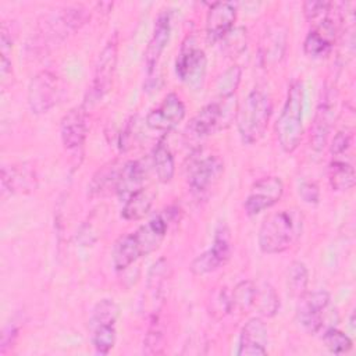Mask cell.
Here are the masks:
<instances>
[{"instance_id":"23","label":"cell","mask_w":356,"mask_h":356,"mask_svg":"<svg viewBox=\"0 0 356 356\" xmlns=\"http://www.w3.org/2000/svg\"><path fill=\"white\" fill-rule=\"evenodd\" d=\"M121 165H122V163L113 161V163H108V164L103 165L102 168H99L93 174V177L88 185V195L90 197H103V196H108L111 193L117 195Z\"/></svg>"},{"instance_id":"9","label":"cell","mask_w":356,"mask_h":356,"mask_svg":"<svg viewBox=\"0 0 356 356\" xmlns=\"http://www.w3.org/2000/svg\"><path fill=\"white\" fill-rule=\"evenodd\" d=\"M63 79L50 70L38 72L28 86V104L32 113L43 114L56 107L64 96Z\"/></svg>"},{"instance_id":"24","label":"cell","mask_w":356,"mask_h":356,"mask_svg":"<svg viewBox=\"0 0 356 356\" xmlns=\"http://www.w3.org/2000/svg\"><path fill=\"white\" fill-rule=\"evenodd\" d=\"M156 199V192L152 188H139L132 192L125 200L121 209V217L127 221L142 220L150 211Z\"/></svg>"},{"instance_id":"19","label":"cell","mask_w":356,"mask_h":356,"mask_svg":"<svg viewBox=\"0 0 356 356\" xmlns=\"http://www.w3.org/2000/svg\"><path fill=\"white\" fill-rule=\"evenodd\" d=\"M330 11L321 18L318 25L314 26L305 38L303 50L305 54L312 58H320L327 56L334 44L337 35V22L332 17H330Z\"/></svg>"},{"instance_id":"26","label":"cell","mask_w":356,"mask_h":356,"mask_svg":"<svg viewBox=\"0 0 356 356\" xmlns=\"http://www.w3.org/2000/svg\"><path fill=\"white\" fill-rule=\"evenodd\" d=\"M152 163L160 182L167 184L174 178L175 160L164 136L159 139L152 152Z\"/></svg>"},{"instance_id":"20","label":"cell","mask_w":356,"mask_h":356,"mask_svg":"<svg viewBox=\"0 0 356 356\" xmlns=\"http://www.w3.org/2000/svg\"><path fill=\"white\" fill-rule=\"evenodd\" d=\"M170 36H171V13L168 10H163L161 13H159L154 21L153 33L145 50V64L149 75L154 72L159 64V60L170 42Z\"/></svg>"},{"instance_id":"5","label":"cell","mask_w":356,"mask_h":356,"mask_svg":"<svg viewBox=\"0 0 356 356\" xmlns=\"http://www.w3.org/2000/svg\"><path fill=\"white\" fill-rule=\"evenodd\" d=\"M238 103L235 95L218 97L203 106L186 127V135L193 139H202L227 128L236 117Z\"/></svg>"},{"instance_id":"12","label":"cell","mask_w":356,"mask_h":356,"mask_svg":"<svg viewBox=\"0 0 356 356\" xmlns=\"http://www.w3.org/2000/svg\"><path fill=\"white\" fill-rule=\"evenodd\" d=\"M331 296L327 291H306L298 298L296 318L309 334H317L324 325V313L330 306Z\"/></svg>"},{"instance_id":"30","label":"cell","mask_w":356,"mask_h":356,"mask_svg":"<svg viewBox=\"0 0 356 356\" xmlns=\"http://www.w3.org/2000/svg\"><path fill=\"white\" fill-rule=\"evenodd\" d=\"M259 313L264 317H273L280 310V298L273 286L264 285L261 289L257 288L254 305Z\"/></svg>"},{"instance_id":"3","label":"cell","mask_w":356,"mask_h":356,"mask_svg":"<svg viewBox=\"0 0 356 356\" xmlns=\"http://www.w3.org/2000/svg\"><path fill=\"white\" fill-rule=\"evenodd\" d=\"M303 106L305 89L300 81H292L288 86L286 97L275 122V134L280 147L285 153L298 149L303 135Z\"/></svg>"},{"instance_id":"38","label":"cell","mask_w":356,"mask_h":356,"mask_svg":"<svg viewBox=\"0 0 356 356\" xmlns=\"http://www.w3.org/2000/svg\"><path fill=\"white\" fill-rule=\"evenodd\" d=\"M17 337H18V328L14 324L4 327L3 334H1V353L6 352L7 346H13Z\"/></svg>"},{"instance_id":"28","label":"cell","mask_w":356,"mask_h":356,"mask_svg":"<svg viewBox=\"0 0 356 356\" xmlns=\"http://www.w3.org/2000/svg\"><path fill=\"white\" fill-rule=\"evenodd\" d=\"M256 291H257V286L252 281H249V280L238 282L235 285L234 291L225 299L227 310L228 312L232 310V309L248 310L249 307H252L254 305Z\"/></svg>"},{"instance_id":"2","label":"cell","mask_w":356,"mask_h":356,"mask_svg":"<svg viewBox=\"0 0 356 356\" xmlns=\"http://www.w3.org/2000/svg\"><path fill=\"white\" fill-rule=\"evenodd\" d=\"M303 213L296 209H282L267 216L257 234V243L263 253L277 254L292 248L302 236Z\"/></svg>"},{"instance_id":"16","label":"cell","mask_w":356,"mask_h":356,"mask_svg":"<svg viewBox=\"0 0 356 356\" xmlns=\"http://www.w3.org/2000/svg\"><path fill=\"white\" fill-rule=\"evenodd\" d=\"M337 117V93L334 89H325L320 103L317 106V111L314 115V122L312 127V147L318 152L325 143L328 134L331 131L332 122Z\"/></svg>"},{"instance_id":"35","label":"cell","mask_w":356,"mask_h":356,"mask_svg":"<svg viewBox=\"0 0 356 356\" xmlns=\"http://www.w3.org/2000/svg\"><path fill=\"white\" fill-rule=\"evenodd\" d=\"M332 7L330 1H305L303 3V14L309 21H314L317 18H323Z\"/></svg>"},{"instance_id":"7","label":"cell","mask_w":356,"mask_h":356,"mask_svg":"<svg viewBox=\"0 0 356 356\" xmlns=\"http://www.w3.org/2000/svg\"><path fill=\"white\" fill-rule=\"evenodd\" d=\"M207 71V57L193 36H186L175 60V74L181 82L193 90L203 88Z\"/></svg>"},{"instance_id":"18","label":"cell","mask_w":356,"mask_h":356,"mask_svg":"<svg viewBox=\"0 0 356 356\" xmlns=\"http://www.w3.org/2000/svg\"><path fill=\"white\" fill-rule=\"evenodd\" d=\"M268 332L260 317L249 318L241 332L238 341V356H263L267 355Z\"/></svg>"},{"instance_id":"1","label":"cell","mask_w":356,"mask_h":356,"mask_svg":"<svg viewBox=\"0 0 356 356\" xmlns=\"http://www.w3.org/2000/svg\"><path fill=\"white\" fill-rule=\"evenodd\" d=\"M177 211V209L168 207L135 231L121 235L111 249V263L114 270L122 271L143 256L154 252L165 238L170 222Z\"/></svg>"},{"instance_id":"6","label":"cell","mask_w":356,"mask_h":356,"mask_svg":"<svg viewBox=\"0 0 356 356\" xmlns=\"http://www.w3.org/2000/svg\"><path fill=\"white\" fill-rule=\"evenodd\" d=\"M120 309L113 299H100L89 317L92 345L99 355H107L117 341V320Z\"/></svg>"},{"instance_id":"21","label":"cell","mask_w":356,"mask_h":356,"mask_svg":"<svg viewBox=\"0 0 356 356\" xmlns=\"http://www.w3.org/2000/svg\"><path fill=\"white\" fill-rule=\"evenodd\" d=\"M57 13L51 14L44 21V28L47 35L51 38L64 39L67 35L78 31L88 19V13L82 7H64L56 10Z\"/></svg>"},{"instance_id":"31","label":"cell","mask_w":356,"mask_h":356,"mask_svg":"<svg viewBox=\"0 0 356 356\" xmlns=\"http://www.w3.org/2000/svg\"><path fill=\"white\" fill-rule=\"evenodd\" d=\"M242 76V70L238 65L227 68L216 81V92L218 97H229L235 95Z\"/></svg>"},{"instance_id":"4","label":"cell","mask_w":356,"mask_h":356,"mask_svg":"<svg viewBox=\"0 0 356 356\" xmlns=\"http://www.w3.org/2000/svg\"><path fill=\"white\" fill-rule=\"evenodd\" d=\"M271 113V99L260 89L250 90L245 100L238 104L235 121L238 134L245 145H253L264 136Z\"/></svg>"},{"instance_id":"13","label":"cell","mask_w":356,"mask_h":356,"mask_svg":"<svg viewBox=\"0 0 356 356\" xmlns=\"http://www.w3.org/2000/svg\"><path fill=\"white\" fill-rule=\"evenodd\" d=\"M284 195V182L281 178L268 175L257 179L243 203L248 216H256L274 206Z\"/></svg>"},{"instance_id":"37","label":"cell","mask_w":356,"mask_h":356,"mask_svg":"<svg viewBox=\"0 0 356 356\" xmlns=\"http://www.w3.org/2000/svg\"><path fill=\"white\" fill-rule=\"evenodd\" d=\"M299 195L309 204H317L320 200V189L313 181H303L299 185Z\"/></svg>"},{"instance_id":"34","label":"cell","mask_w":356,"mask_h":356,"mask_svg":"<svg viewBox=\"0 0 356 356\" xmlns=\"http://www.w3.org/2000/svg\"><path fill=\"white\" fill-rule=\"evenodd\" d=\"M163 348H164V334L159 325L157 317L154 316V320L152 321L143 341V350L149 355H157L163 352Z\"/></svg>"},{"instance_id":"36","label":"cell","mask_w":356,"mask_h":356,"mask_svg":"<svg viewBox=\"0 0 356 356\" xmlns=\"http://www.w3.org/2000/svg\"><path fill=\"white\" fill-rule=\"evenodd\" d=\"M352 145V132L350 131H339L331 143V154L334 157L343 156L345 152Z\"/></svg>"},{"instance_id":"32","label":"cell","mask_w":356,"mask_h":356,"mask_svg":"<svg viewBox=\"0 0 356 356\" xmlns=\"http://www.w3.org/2000/svg\"><path fill=\"white\" fill-rule=\"evenodd\" d=\"M323 343L324 346L334 355H342L352 349V339L335 327H328L323 332Z\"/></svg>"},{"instance_id":"15","label":"cell","mask_w":356,"mask_h":356,"mask_svg":"<svg viewBox=\"0 0 356 356\" xmlns=\"http://www.w3.org/2000/svg\"><path fill=\"white\" fill-rule=\"evenodd\" d=\"M236 4L231 1H216L210 4L206 15V39L210 43L222 40L236 21Z\"/></svg>"},{"instance_id":"25","label":"cell","mask_w":356,"mask_h":356,"mask_svg":"<svg viewBox=\"0 0 356 356\" xmlns=\"http://www.w3.org/2000/svg\"><path fill=\"white\" fill-rule=\"evenodd\" d=\"M146 177V170L139 160H128L122 163L120 171V182L117 195L121 199H127L132 192L142 188Z\"/></svg>"},{"instance_id":"29","label":"cell","mask_w":356,"mask_h":356,"mask_svg":"<svg viewBox=\"0 0 356 356\" xmlns=\"http://www.w3.org/2000/svg\"><path fill=\"white\" fill-rule=\"evenodd\" d=\"M309 284V270L306 264L300 260H293L288 266L286 271V288L291 296L299 298L307 291Z\"/></svg>"},{"instance_id":"17","label":"cell","mask_w":356,"mask_h":356,"mask_svg":"<svg viewBox=\"0 0 356 356\" xmlns=\"http://www.w3.org/2000/svg\"><path fill=\"white\" fill-rule=\"evenodd\" d=\"M88 113L85 106L70 108L60 121V136L64 147L70 152L79 150L88 135Z\"/></svg>"},{"instance_id":"27","label":"cell","mask_w":356,"mask_h":356,"mask_svg":"<svg viewBox=\"0 0 356 356\" xmlns=\"http://www.w3.org/2000/svg\"><path fill=\"white\" fill-rule=\"evenodd\" d=\"M328 182L338 192L352 189L356 182L353 165L339 157H334L328 165Z\"/></svg>"},{"instance_id":"33","label":"cell","mask_w":356,"mask_h":356,"mask_svg":"<svg viewBox=\"0 0 356 356\" xmlns=\"http://www.w3.org/2000/svg\"><path fill=\"white\" fill-rule=\"evenodd\" d=\"M168 270L170 268L167 260L164 257H160L152 264L147 273V289L156 299H159L161 295V288L164 286L165 278L168 277Z\"/></svg>"},{"instance_id":"22","label":"cell","mask_w":356,"mask_h":356,"mask_svg":"<svg viewBox=\"0 0 356 356\" xmlns=\"http://www.w3.org/2000/svg\"><path fill=\"white\" fill-rule=\"evenodd\" d=\"M1 186L10 193H28L38 186L35 168L28 163H17L1 168Z\"/></svg>"},{"instance_id":"8","label":"cell","mask_w":356,"mask_h":356,"mask_svg":"<svg viewBox=\"0 0 356 356\" xmlns=\"http://www.w3.org/2000/svg\"><path fill=\"white\" fill-rule=\"evenodd\" d=\"M222 171L224 163L217 154L195 152L186 167V182L191 192L196 196L206 195L220 181Z\"/></svg>"},{"instance_id":"14","label":"cell","mask_w":356,"mask_h":356,"mask_svg":"<svg viewBox=\"0 0 356 356\" xmlns=\"http://www.w3.org/2000/svg\"><path fill=\"white\" fill-rule=\"evenodd\" d=\"M186 108L177 93H168L146 115V125L153 131L168 132L185 118Z\"/></svg>"},{"instance_id":"11","label":"cell","mask_w":356,"mask_h":356,"mask_svg":"<svg viewBox=\"0 0 356 356\" xmlns=\"http://www.w3.org/2000/svg\"><path fill=\"white\" fill-rule=\"evenodd\" d=\"M229 257H231L229 229L225 225H221L220 228H217L214 234L211 246L192 260L189 270L193 275H206L222 267Z\"/></svg>"},{"instance_id":"10","label":"cell","mask_w":356,"mask_h":356,"mask_svg":"<svg viewBox=\"0 0 356 356\" xmlns=\"http://www.w3.org/2000/svg\"><path fill=\"white\" fill-rule=\"evenodd\" d=\"M117 60H118V40L117 35L108 39V42L103 46L102 51L99 53L93 79L90 83L89 90V99L90 102L100 100L111 88L114 72L117 68Z\"/></svg>"}]
</instances>
